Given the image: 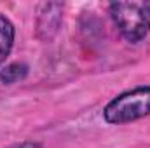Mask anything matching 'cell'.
I'll return each mask as SVG.
<instances>
[{
	"label": "cell",
	"mask_w": 150,
	"mask_h": 148,
	"mask_svg": "<svg viewBox=\"0 0 150 148\" xmlns=\"http://www.w3.org/2000/svg\"><path fill=\"white\" fill-rule=\"evenodd\" d=\"M14 37H16V30L12 21L0 14V66L5 63L7 56L11 54V49L14 45Z\"/></svg>",
	"instance_id": "cell-3"
},
{
	"label": "cell",
	"mask_w": 150,
	"mask_h": 148,
	"mask_svg": "<svg viewBox=\"0 0 150 148\" xmlns=\"http://www.w3.org/2000/svg\"><path fill=\"white\" fill-rule=\"evenodd\" d=\"M108 11L119 33L127 42L136 44L147 37L150 30L149 2H112Z\"/></svg>",
	"instance_id": "cell-2"
},
{
	"label": "cell",
	"mask_w": 150,
	"mask_h": 148,
	"mask_svg": "<svg viewBox=\"0 0 150 148\" xmlns=\"http://www.w3.org/2000/svg\"><path fill=\"white\" fill-rule=\"evenodd\" d=\"M28 73V66L23 65V63H11L7 65L2 72H0V82L5 84V85H11V84H16L19 80H23Z\"/></svg>",
	"instance_id": "cell-4"
},
{
	"label": "cell",
	"mask_w": 150,
	"mask_h": 148,
	"mask_svg": "<svg viewBox=\"0 0 150 148\" xmlns=\"http://www.w3.org/2000/svg\"><path fill=\"white\" fill-rule=\"evenodd\" d=\"M150 115V85H138L112 98L105 108L103 118L110 125L129 124Z\"/></svg>",
	"instance_id": "cell-1"
},
{
	"label": "cell",
	"mask_w": 150,
	"mask_h": 148,
	"mask_svg": "<svg viewBox=\"0 0 150 148\" xmlns=\"http://www.w3.org/2000/svg\"><path fill=\"white\" fill-rule=\"evenodd\" d=\"M9 148H42V145L38 141H32V140H26V141H19V143H14Z\"/></svg>",
	"instance_id": "cell-5"
}]
</instances>
